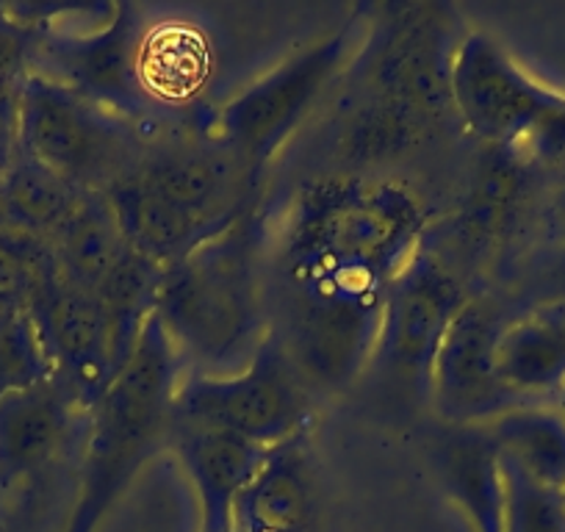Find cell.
I'll return each instance as SVG.
<instances>
[{
    "instance_id": "obj_4",
    "label": "cell",
    "mask_w": 565,
    "mask_h": 532,
    "mask_svg": "<svg viewBox=\"0 0 565 532\" xmlns=\"http://www.w3.org/2000/svg\"><path fill=\"white\" fill-rule=\"evenodd\" d=\"M181 377V355L153 313L130 361L86 411L81 488L64 532H97L141 466L164 447Z\"/></svg>"
},
{
    "instance_id": "obj_12",
    "label": "cell",
    "mask_w": 565,
    "mask_h": 532,
    "mask_svg": "<svg viewBox=\"0 0 565 532\" xmlns=\"http://www.w3.org/2000/svg\"><path fill=\"white\" fill-rule=\"evenodd\" d=\"M502 328L497 313L480 300H466L455 317L430 380V396L447 422L458 427L486 425L502 411L521 405L499 374Z\"/></svg>"
},
{
    "instance_id": "obj_24",
    "label": "cell",
    "mask_w": 565,
    "mask_h": 532,
    "mask_svg": "<svg viewBox=\"0 0 565 532\" xmlns=\"http://www.w3.org/2000/svg\"><path fill=\"white\" fill-rule=\"evenodd\" d=\"M58 278L51 242L0 225V317L31 311L42 291Z\"/></svg>"
},
{
    "instance_id": "obj_8",
    "label": "cell",
    "mask_w": 565,
    "mask_h": 532,
    "mask_svg": "<svg viewBox=\"0 0 565 532\" xmlns=\"http://www.w3.org/2000/svg\"><path fill=\"white\" fill-rule=\"evenodd\" d=\"M463 36L455 34L447 7L418 3L391 9L369 42V81L385 111L422 123L452 108V62Z\"/></svg>"
},
{
    "instance_id": "obj_9",
    "label": "cell",
    "mask_w": 565,
    "mask_h": 532,
    "mask_svg": "<svg viewBox=\"0 0 565 532\" xmlns=\"http://www.w3.org/2000/svg\"><path fill=\"white\" fill-rule=\"evenodd\" d=\"M141 31L128 7H111V18L86 31L34 29L31 70L139 128L150 119V100L139 84Z\"/></svg>"
},
{
    "instance_id": "obj_17",
    "label": "cell",
    "mask_w": 565,
    "mask_h": 532,
    "mask_svg": "<svg viewBox=\"0 0 565 532\" xmlns=\"http://www.w3.org/2000/svg\"><path fill=\"white\" fill-rule=\"evenodd\" d=\"M499 460L541 491H565V416L548 405H513L486 422Z\"/></svg>"
},
{
    "instance_id": "obj_15",
    "label": "cell",
    "mask_w": 565,
    "mask_h": 532,
    "mask_svg": "<svg viewBox=\"0 0 565 532\" xmlns=\"http://www.w3.org/2000/svg\"><path fill=\"white\" fill-rule=\"evenodd\" d=\"M172 444L194 488L200 532H233V508L269 449L211 427L172 425Z\"/></svg>"
},
{
    "instance_id": "obj_22",
    "label": "cell",
    "mask_w": 565,
    "mask_h": 532,
    "mask_svg": "<svg viewBox=\"0 0 565 532\" xmlns=\"http://www.w3.org/2000/svg\"><path fill=\"white\" fill-rule=\"evenodd\" d=\"M209 75V42L192 29L141 31L139 84L148 100H186Z\"/></svg>"
},
{
    "instance_id": "obj_7",
    "label": "cell",
    "mask_w": 565,
    "mask_h": 532,
    "mask_svg": "<svg viewBox=\"0 0 565 532\" xmlns=\"http://www.w3.org/2000/svg\"><path fill=\"white\" fill-rule=\"evenodd\" d=\"M358 42V20L295 53L216 111L214 142L258 172L308 117L322 92L344 70Z\"/></svg>"
},
{
    "instance_id": "obj_19",
    "label": "cell",
    "mask_w": 565,
    "mask_h": 532,
    "mask_svg": "<svg viewBox=\"0 0 565 532\" xmlns=\"http://www.w3.org/2000/svg\"><path fill=\"white\" fill-rule=\"evenodd\" d=\"M86 189L20 153L0 175V220L14 231L51 242L84 203Z\"/></svg>"
},
{
    "instance_id": "obj_25",
    "label": "cell",
    "mask_w": 565,
    "mask_h": 532,
    "mask_svg": "<svg viewBox=\"0 0 565 532\" xmlns=\"http://www.w3.org/2000/svg\"><path fill=\"white\" fill-rule=\"evenodd\" d=\"M53 380L51 358L31 311L0 317V396Z\"/></svg>"
},
{
    "instance_id": "obj_6",
    "label": "cell",
    "mask_w": 565,
    "mask_h": 532,
    "mask_svg": "<svg viewBox=\"0 0 565 532\" xmlns=\"http://www.w3.org/2000/svg\"><path fill=\"white\" fill-rule=\"evenodd\" d=\"M308 385L275 333L236 372L183 374L175 394V425L211 427L275 449L306 436Z\"/></svg>"
},
{
    "instance_id": "obj_10",
    "label": "cell",
    "mask_w": 565,
    "mask_h": 532,
    "mask_svg": "<svg viewBox=\"0 0 565 532\" xmlns=\"http://www.w3.org/2000/svg\"><path fill=\"white\" fill-rule=\"evenodd\" d=\"M452 108L488 148L519 150L565 108V97L543 89L491 36L466 31L452 62Z\"/></svg>"
},
{
    "instance_id": "obj_28",
    "label": "cell",
    "mask_w": 565,
    "mask_h": 532,
    "mask_svg": "<svg viewBox=\"0 0 565 532\" xmlns=\"http://www.w3.org/2000/svg\"><path fill=\"white\" fill-rule=\"evenodd\" d=\"M20 156V111L18 92L0 95V175Z\"/></svg>"
},
{
    "instance_id": "obj_16",
    "label": "cell",
    "mask_w": 565,
    "mask_h": 532,
    "mask_svg": "<svg viewBox=\"0 0 565 532\" xmlns=\"http://www.w3.org/2000/svg\"><path fill=\"white\" fill-rule=\"evenodd\" d=\"M306 436L269 449L233 508V532H311L317 477Z\"/></svg>"
},
{
    "instance_id": "obj_27",
    "label": "cell",
    "mask_w": 565,
    "mask_h": 532,
    "mask_svg": "<svg viewBox=\"0 0 565 532\" xmlns=\"http://www.w3.org/2000/svg\"><path fill=\"white\" fill-rule=\"evenodd\" d=\"M34 29L0 9V95L18 92L31 70Z\"/></svg>"
},
{
    "instance_id": "obj_29",
    "label": "cell",
    "mask_w": 565,
    "mask_h": 532,
    "mask_svg": "<svg viewBox=\"0 0 565 532\" xmlns=\"http://www.w3.org/2000/svg\"><path fill=\"white\" fill-rule=\"evenodd\" d=\"M557 408H559V414L565 416V385L557 391Z\"/></svg>"
},
{
    "instance_id": "obj_11",
    "label": "cell",
    "mask_w": 565,
    "mask_h": 532,
    "mask_svg": "<svg viewBox=\"0 0 565 532\" xmlns=\"http://www.w3.org/2000/svg\"><path fill=\"white\" fill-rule=\"evenodd\" d=\"M466 300L452 269L422 244L391 284L372 361L391 377L430 394L438 350Z\"/></svg>"
},
{
    "instance_id": "obj_30",
    "label": "cell",
    "mask_w": 565,
    "mask_h": 532,
    "mask_svg": "<svg viewBox=\"0 0 565 532\" xmlns=\"http://www.w3.org/2000/svg\"><path fill=\"white\" fill-rule=\"evenodd\" d=\"M559 497H563V504H565V491H563V493H559Z\"/></svg>"
},
{
    "instance_id": "obj_18",
    "label": "cell",
    "mask_w": 565,
    "mask_h": 532,
    "mask_svg": "<svg viewBox=\"0 0 565 532\" xmlns=\"http://www.w3.org/2000/svg\"><path fill=\"white\" fill-rule=\"evenodd\" d=\"M441 480L477 532H504V469L486 425L458 427L441 449Z\"/></svg>"
},
{
    "instance_id": "obj_13",
    "label": "cell",
    "mask_w": 565,
    "mask_h": 532,
    "mask_svg": "<svg viewBox=\"0 0 565 532\" xmlns=\"http://www.w3.org/2000/svg\"><path fill=\"white\" fill-rule=\"evenodd\" d=\"M31 317L51 358L53 380L70 391L86 414L122 372L114 358L106 311L95 295L58 278L31 306Z\"/></svg>"
},
{
    "instance_id": "obj_20",
    "label": "cell",
    "mask_w": 565,
    "mask_h": 532,
    "mask_svg": "<svg viewBox=\"0 0 565 532\" xmlns=\"http://www.w3.org/2000/svg\"><path fill=\"white\" fill-rule=\"evenodd\" d=\"M499 374L510 394H557L565 385V313L537 311L504 324L499 336Z\"/></svg>"
},
{
    "instance_id": "obj_14",
    "label": "cell",
    "mask_w": 565,
    "mask_h": 532,
    "mask_svg": "<svg viewBox=\"0 0 565 532\" xmlns=\"http://www.w3.org/2000/svg\"><path fill=\"white\" fill-rule=\"evenodd\" d=\"M86 416L56 380L0 396V486L51 466Z\"/></svg>"
},
{
    "instance_id": "obj_1",
    "label": "cell",
    "mask_w": 565,
    "mask_h": 532,
    "mask_svg": "<svg viewBox=\"0 0 565 532\" xmlns=\"http://www.w3.org/2000/svg\"><path fill=\"white\" fill-rule=\"evenodd\" d=\"M427 216L411 189L383 178L308 183L271 260L282 352L306 385L341 389L372 363L391 284L422 249Z\"/></svg>"
},
{
    "instance_id": "obj_2",
    "label": "cell",
    "mask_w": 565,
    "mask_h": 532,
    "mask_svg": "<svg viewBox=\"0 0 565 532\" xmlns=\"http://www.w3.org/2000/svg\"><path fill=\"white\" fill-rule=\"evenodd\" d=\"M264 231L244 211L220 236L161 273L156 317L178 355L209 369H242L266 341Z\"/></svg>"
},
{
    "instance_id": "obj_3",
    "label": "cell",
    "mask_w": 565,
    "mask_h": 532,
    "mask_svg": "<svg viewBox=\"0 0 565 532\" xmlns=\"http://www.w3.org/2000/svg\"><path fill=\"white\" fill-rule=\"evenodd\" d=\"M253 175L220 142L175 148L141 156L103 198L130 247L170 269L249 211Z\"/></svg>"
},
{
    "instance_id": "obj_26",
    "label": "cell",
    "mask_w": 565,
    "mask_h": 532,
    "mask_svg": "<svg viewBox=\"0 0 565 532\" xmlns=\"http://www.w3.org/2000/svg\"><path fill=\"white\" fill-rule=\"evenodd\" d=\"M504 469V532H565V504L557 493L541 491L524 477Z\"/></svg>"
},
{
    "instance_id": "obj_23",
    "label": "cell",
    "mask_w": 565,
    "mask_h": 532,
    "mask_svg": "<svg viewBox=\"0 0 565 532\" xmlns=\"http://www.w3.org/2000/svg\"><path fill=\"white\" fill-rule=\"evenodd\" d=\"M515 156L519 150L510 148H488L482 156L463 209V227L471 242H493L513 222L526 187L524 167Z\"/></svg>"
},
{
    "instance_id": "obj_5",
    "label": "cell",
    "mask_w": 565,
    "mask_h": 532,
    "mask_svg": "<svg viewBox=\"0 0 565 532\" xmlns=\"http://www.w3.org/2000/svg\"><path fill=\"white\" fill-rule=\"evenodd\" d=\"M18 111L20 153L86 192L103 194L145 156L134 123L34 70L18 89Z\"/></svg>"
},
{
    "instance_id": "obj_21",
    "label": "cell",
    "mask_w": 565,
    "mask_h": 532,
    "mask_svg": "<svg viewBox=\"0 0 565 532\" xmlns=\"http://www.w3.org/2000/svg\"><path fill=\"white\" fill-rule=\"evenodd\" d=\"M64 284L97 295L130 244L100 192H89L67 225L51 238Z\"/></svg>"
},
{
    "instance_id": "obj_31",
    "label": "cell",
    "mask_w": 565,
    "mask_h": 532,
    "mask_svg": "<svg viewBox=\"0 0 565 532\" xmlns=\"http://www.w3.org/2000/svg\"><path fill=\"white\" fill-rule=\"evenodd\" d=\"M0 225H3V220H0Z\"/></svg>"
}]
</instances>
